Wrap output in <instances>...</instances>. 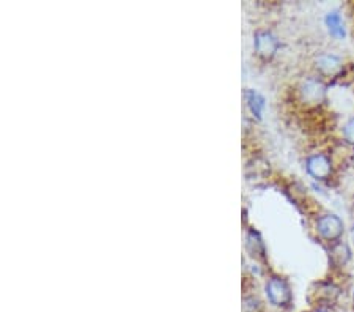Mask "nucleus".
<instances>
[{"label":"nucleus","instance_id":"obj_1","mask_svg":"<svg viewBox=\"0 0 354 312\" xmlns=\"http://www.w3.org/2000/svg\"><path fill=\"white\" fill-rule=\"evenodd\" d=\"M265 293L268 302L276 306V308H288L291 302H293V292H291L290 284L281 276H272L268 279Z\"/></svg>","mask_w":354,"mask_h":312},{"label":"nucleus","instance_id":"obj_2","mask_svg":"<svg viewBox=\"0 0 354 312\" xmlns=\"http://www.w3.org/2000/svg\"><path fill=\"white\" fill-rule=\"evenodd\" d=\"M299 98L307 106H319L326 100V85L318 77H307L299 85Z\"/></svg>","mask_w":354,"mask_h":312},{"label":"nucleus","instance_id":"obj_3","mask_svg":"<svg viewBox=\"0 0 354 312\" xmlns=\"http://www.w3.org/2000/svg\"><path fill=\"white\" fill-rule=\"evenodd\" d=\"M344 221L337 214H323L317 219V232L318 235L329 243H337L344 235Z\"/></svg>","mask_w":354,"mask_h":312},{"label":"nucleus","instance_id":"obj_4","mask_svg":"<svg viewBox=\"0 0 354 312\" xmlns=\"http://www.w3.org/2000/svg\"><path fill=\"white\" fill-rule=\"evenodd\" d=\"M306 170L312 178L324 181L330 178L334 167L333 161H330V158L328 155H324V153H313V155L307 158Z\"/></svg>","mask_w":354,"mask_h":312},{"label":"nucleus","instance_id":"obj_5","mask_svg":"<svg viewBox=\"0 0 354 312\" xmlns=\"http://www.w3.org/2000/svg\"><path fill=\"white\" fill-rule=\"evenodd\" d=\"M340 287L334 282H319L317 284L315 291H312L310 298L317 303L315 308H330L340 298Z\"/></svg>","mask_w":354,"mask_h":312},{"label":"nucleus","instance_id":"obj_6","mask_svg":"<svg viewBox=\"0 0 354 312\" xmlns=\"http://www.w3.org/2000/svg\"><path fill=\"white\" fill-rule=\"evenodd\" d=\"M315 66L322 76L339 77L345 70V64L340 57L334 54H319L315 59Z\"/></svg>","mask_w":354,"mask_h":312},{"label":"nucleus","instance_id":"obj_7","mask_svg":"<svg viewBox=\"0 0 354 312\" xmlns=\"http://www.w3.org/2000/svg\"><path fill=\"white\" fill-rule=\"evenodd\" d=\"M254 46H255L257 54L260 57H263V59H271V57L279 51L281 43H279L277 37L272 35L271 32L260 30L255 33Z\"/></svg>","mask_w":354,"mask_h":312},{"label":"nucleus","instance_id":"obj_8","mask_svg":"<svg viewBox=\"0 0 354 312\" xmlns=\"http://www.w3.org/2000/svg\"><path fill=\"white\" fill-rule=\"evenodd\" d=\"M326 27L330 35L337 39H342L345 38L346 32H345V24H344V19H342V15L339 11H330V13L326 15Z\"/></svg>","mask_w":354,"mask_h":312},{"label":"nucleus","instance_id":"obj_9","mask_svg":"<svg viewBox=\"0 0 354 312\" xmlns=\"http://www.w3.org/2000/svg\"><path fill=\"white\" fill-rule=\"evenodd\" d=\"M245 248L250 253V255L255 259H265V245L261 241L260 235L255 230H250L248 238H245Z\"/></svg>","mask_w":354,"mask_h":312},{"label":"nucleus","instance_id":"obj_10","mask_svg":"<svg viewBox=\"0 0 354 312\" xmlns=\"http://www.w3.org/2000/svg\"><path fill=\"white\" fill-rule=\"evenodd\" d=\"M350 257H351V251H350V248H348L346 243L337 241V243H334L333 248H330V260H333L335 265H339V266L345 265L348 260H350Z\"/></svg>","mask_w":354,"mask_h":312},{"label":"nucleus","instance_id":"obj_11","mask_svg":"<svg viewBox=\"0 0 354 312\" xmlns=\"http://www.w3.org/2000/svg\"><path fill=\"white\" fill-rule=\"evenodd\" d=\"M245 101H248L250 112H252L257 118H260L261 112H263V107H265L263 96H261L260 93H257L255 90H248V92H245Z\"/></svg>","mask_w":354,"mask_h":312},{"label":"nucleus","instance_id":"obj_12","mask_svg":"<svg viewBox=\"0 0 354 312\" xmlns=\"http://www.w3.org/2000/svg\"><path fill=\"white\" fill-rule=\"evenodd\" d=\"M342 134H344L346 144L354 145V116L348 118L344 128H342Z\"/></svg>","mask_w":354,"mask_h":312},{"label":"nucleus","instance_id":"obj_13","mask_svg":"<svg viewBox=\"0 0 354 312\" xmlns=\"http://www.w3.org/2000/svg\"><path fill=\"white\" fill-rule=\"evenodd\" d=\"M260 311V302L254 297L245 298L243 304V312H259Z\"/></svg>","mask_w":354,"mask_h":312},{"label":"nucleus","instance_id":"obj_14","mask_svg":"<svg viewBox=\"0 0 354 312\" xmlns=\"http://www.w3.org/2000/svg\"><path fill=\"white\" fill-rule=\"evenodd\" d=\"M310 312H334L330 308H313Z\"/></svg>","mask_w":354,"mask_h":312},{"label":"nucleus","instance_id":"obj_15","mask_svg":"<svg viewBox=\"0 0 354 312\" xmlns=\"http://www.w3.org/2000/svg\"><path fill=\"white\" fill-rule=\"evenodd\" d=\"M351 240L354 241V224H353V227H351Z\"/></svg>","mask_w":354,"mask_h":312}]
</instances>
